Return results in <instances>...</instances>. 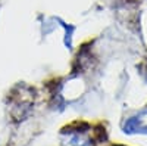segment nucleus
Listing matches in <instances>:
<instances>
[{
	"label": "nucleus",
	"instance_id": "f257e3e1",
	"mask_svg": "<svg viewBox=\"0 0 147 146\" xmlns=\"http://www.w3.org/2000/svg\"><path fill=\"white\" fill-rule=\"evenodd\" d=\"M128 126H136V128L147 130V111H144V112L140 114L138 117H136L134 120H131Z\"/></svg>",
	"mask_w": 147,
	"mask_h": 146
}]
</instances>
